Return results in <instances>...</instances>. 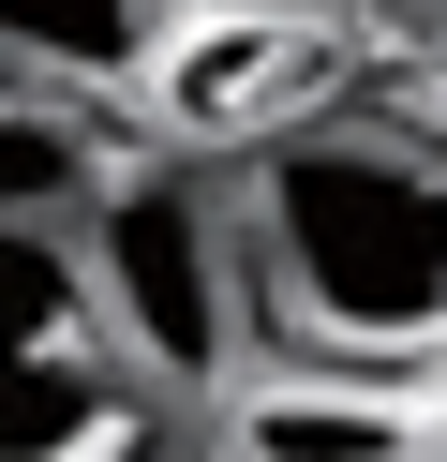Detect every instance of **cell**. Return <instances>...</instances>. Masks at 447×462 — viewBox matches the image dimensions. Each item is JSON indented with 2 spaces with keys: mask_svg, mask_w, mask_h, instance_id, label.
<instances>
[{
  "mask_svg": "<svg viewBox=\"0 0 447 462\" xmlns=\"http://www.w3.org/2000/svg\"><path fill=\"white\" fill-rule=\"evenodd\" d=\"M254 313L298 373H417L447 358V164L417 134L313 120L254 150Z\"/></svg>",
  "mask_w": 447,
  "mask_h": 462,
  "instance_id": "1",
  "label": "cell"
},
{
  "mask_svg": "<svg viewBox=\"0 0 447 462\" xmlns=\"http://www.w3.org/2000/svg\"><path fill=\"white\" fill-rule=\"evenodd\" d=\"M89 269H105V328L135 373L164 388H224L238 373V313H254V209H224L194 150L179 164H119V194L89 209Z\"/></svg>",
  "mask_w": 447,
  "mask_h": 462,
  "instance_id": "2",
  "label": "cell"
},
{
  "mask_svg": "<svg viewBox=\"0 0 447 462\" xmlns=\"http://www.w3.org/2000/svg\"><path fill=\"white\" fill-rule=\"evenodd\" d=\"M298 75H313V15H209L194 45H164V120L194 134V150H224V134H313L298 120Z\"/></svg>",
  "mask_w": 447,
  "mask_h": 462,
  "instance_id": "3",
  "label": "cell"
},
{
  "mask_svg": "<svg viewBox=\"0 0 447 462\" xmlns=\"http://www.w3.org/2000/svg\"><path fill=\"white\" fill-rule=\"evenodd\" d=\"M135 388L119 343H15L0 358V462H135Z\"/></svg>",
  "mask_w": 447,
  "mask_h": 462,
  "instance_id": "4",
  "label": "cell"
},
{
  "mask_svg": "<svg viewBox=\"0 0 447 462\" xmlns=\"http://www.w3.org/2000/svg\"><path fill=\"white\" fill-rule=\"evenodd\" d=\"M164 15L179 0H0V45L45 90H89V75H164Z\"/></svg>",
  "mask_w": 447,
  "mask_h": 462,
  "instance_id": "5",
  "label": "cell"
},
{
  "mask_svg": "<svg viewBox=\"0 0 447 462\" xmlns=\"http://www.w3.org/2000/svg\"><path fill=\"white\" fill-rule=\"evenodd\" d=\"M105 194H119V150H89L45 75H15V105H0V224H89Z\"/></svg>",
  "mask_w": 447,
  "mask_h": 462,
  "instance_id": "6",
  "label": "cell"
},
{
  "mask_svg": "<svg viewBox=\"0 0 447 462\" xmlns=\"http://www.w3.org/2000/svg\"><path fill=\"white\" fill-rule=\"evenodd\" d=\"M238 448L254 462H403L417 418L403 402H343V388H254L238 402Z\"/></svg>",
  "mask_w": 447,
  "mask_h": 462,
  "instance_id": "7",
  "label": "cell"
},
{
  "mask_svg": "<svg viewBox=\"0 0 447 462\" xmlns=\"http://www.w3.org/2000/svg\"><path fill=\"white\" fill-rule=\"evenodd\" d=\"M194 15H328V0H194Z\"/></svg>",
  "mask_w": 447,
  "mask_h": 462,
  "instance_id": "8",
  "label": "cell"
}]
</instances>
